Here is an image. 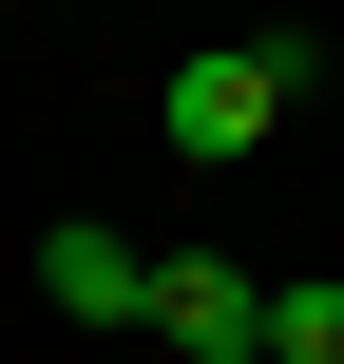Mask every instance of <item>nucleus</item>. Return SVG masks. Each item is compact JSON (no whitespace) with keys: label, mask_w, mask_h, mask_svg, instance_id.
Returning a JSON list of instances; mask_svg holds the SVG:
<instances>
[{"label":"nucleus","mask_w":344,"mask_h":364,"mask_svg":"<svg viewBox=\"0 0 344 364\" xmlns=\"http://www.w3.org/2000/svg\"><path fill=\"white\" fill-rule=\"evenodd\" d=\"M326 77V38H287V19H249V38H192L172 58V96H153V134L192 154V173H230V154H268V115Z\"/></svg>","instance_id":"1"},{"label":"nucleus","mask_w":344,"mask_h":364,"mask_svg":"<svg viewBox=\"0 0 344 364\" xmlns=\"http://www.w3.org/2000/svg\"><path fill=\"white\" fill-rule=\"evenodd\" d=\"M153 346H192V364H268L249 326H268V288L230 269V250H153V307H134Z\"/></svg>","instance_id":"2"},{"label":"nucleus","mask_w":344,"mask_h":364,"mask_svg":"<svg viewBox=\"0 0 344 364\" xmlns=\"http://www.w3.org/2000/svg\"><path fill=\"white\" fill-rule=\"evenodd\" d=\"M38 288H57L77 326H134V307H153V250L96 230V211H57V230H38Z\"/></svg>","instance_id":"3"},{"label":"nucleus","mask_w":344,"mask_h":364,"mask_svg":"<svg viewBox=\"0 0 344 364\" xmlns=\"http://www.w3.org/2000/svg\"><path fill=\"white\" fill-rule=\"evenodd\" d=\"M249 346H268V364H344V288H268Z\"/></svg>","instance_id":"4"}]
</instances>
